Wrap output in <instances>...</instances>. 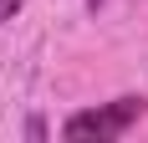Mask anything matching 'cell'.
Here are the masks:
<instances>
[{"label": "cell", "mask_w": 148, "mask_h": 143, "mask_svg": "<svg viewBox=\"0 0 148 143\" xmlns=\"http://www.w3.org/2000/svg\"><path fill=\"white\" fill-rule=\"evenodd\" d=\"M143 113H148L143 92H123V97H112V102H97V107L72 113L61 123V138H72V143H82V138H97V143L102 138H128Z\"/></svg>", "instance_id": "cell-1"}, {"label": "cell", "mask_w": 148, "mask_h": 143, "mask_svg": "<svg viewBox=\"0 0 148 143\" xmlns=\"http://www.w3.org/2000/svg\"><path fill=\"white\" fill-rule=\"evenodd\" d=\"M21 10H26V0H0V26H10Z\"/></svg>", "instance_id": "cell-2"}, {"label": "cell", "mask_w": 148, "mask_h": 143, "mask_svg": "<svg viewBox=\"0 0 148 143\" xmlns=\"http://www.w3.org/2000/svg\"><path fill=\"white\" fill-rule=\"evenodd\" d=\"M82 5H87V10H92V15H97V10H102V0H82Z\"/></svg>", "instance_id": "cell-3"}]
</instances>
